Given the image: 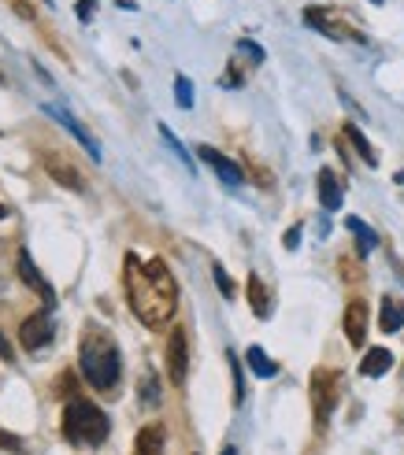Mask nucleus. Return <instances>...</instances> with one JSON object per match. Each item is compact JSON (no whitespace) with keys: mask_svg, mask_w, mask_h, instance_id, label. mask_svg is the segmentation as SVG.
<instances>
[{"mask_svg":"<svg viewBox=\"0 0 404 455\" xmlns=\"http://www.w3.org/2000/svg\"><path fill=\"white\" fill-rule=\"evenodd\" d=\"M123 285H126V300L130 311L141 318L145 326L160 330L174 318L178 307V282L171 275V267L164 259H149L141 263L133 252L123 259Z\"/></svg>","mask_w":404,"mask_h":455,"instance_id":"1","label":"nucleus"},{"mask_svg":"<svg viewBox=\"0 0 404 455\" xmlns=\"http://www.w3.org/2000/svg\"><path fill=\"white\" fill-rule=\"evenodd\" d=\"M78 371L82 378L101 393H111L119 385L123 374V359H119V345L111 340V333L97 323H89L82 333V348H78Z\"/></svg>","mask_w":404,"mask_h":455,"instance_id":"2","label":"nucleus"},{"mask_svg":"<svg viewBox=\"0 0 404 455\" xmlns=\"http://www.w3.org/2000/svg\"><path fill=\"white\" fill-rule=\"evenodd\" d=\"M111 434V422L108 415L93 400H82V396H71L63 407V437L78 444V448H89V444H104Z\"/></svg>","mask_w":404,"mask_h":455,"instance_id":"3","label":"nucleus"},{"mask_svg":"<svg viewBox=\"0 0 404 455\" xmlns=\"http://www.w3.org/2000/svg\"><path fill=\"white\" fill-rule=\"evenodd\" d=\"M338 374L334 371H316L311 374V385H308V393H311V411H316V422L323 426L330 419V411L338 407Z\"/></svg>","mask_w":404,"mask_h":455,"instance_id":"4","label":"nucleus"},{"mask_svg":"<svg viewBox=\"0 0 404 455\" xmlns=\"http://www.w3.org/2000/svg\"><path fill=\"white\" fill-rule=\"evenodd\" d=\"M53 337H56V326H53V315H49V307H44V311H34V315L27 318V323L19 326V340H22V348H27V352L44 348Z\"/></svg>","mask_w":404,"mask_h":455,"instance_id":"5","label":"nucleus"},{"mask_svg":"<svg viewBox=\"0 0 404 455\" xmlns=\"http://www.w3.org/2000/svg\"><path fill=\"white\" fill-rule=\"evenodd\" d=\"M186 371H190V352H186V330L174 326L171 337H167V374L174 385L186 381Z\"/></svg>","mask_w":404,"mask_h":455,"instance_id":"6","label":"nucleus"},{"mask_svg":"<svg viewBox=\"0 0 404 455\" xmlns=\"http://www.w3.org/2000/svg\"><path fill=\"white\" fill-rule=\"evenodd\" d=\"M19 278L27 282V285L37 292V297L44 300V307H53V304H56V289H53L49 282H44V275L34 267V256L27 252V248H19Z\"/></svg>","mask_w":404,"mask_h":455,"instance_id":"7","label":"nucleus"},{"mask_svg":"<svg viewBox=\"0 0 404 455\" xmlns=\"http://www.w3.org/2000/svg\"><path fill=\"white\" fill-rule=\"evenodd\" d=\"M200 152V159H205V164L222 178V181H227V186H241V181H245V171L234 164V159L230 156H222L219 148H208V145H200L197 148Z\"/></svg>","mask_w":404,"mask_h":455,"instance_id":"8","label":"nucleus"},{"mask_svg":"<svg viewBox=\"0 0 404 455\" xmlns=\"http://www.w3.org/2000/svg\"><path fill=\"white\" fill-rule=\"evenodd\" d=\"M345 337H349L352 348H360L368 340V304L364 300H352L345 307Z\"/></svg>","mask_w":404,"mask_h":455,"instance_id":"9","label":"nucleus"},{"mask_svg":"<svg viewBox=\"0 0 404 455\" xmlns=\"http://www.w3.org/2000/svg\"><path fill=\"white\" fill-rule=\"evenodd\" d=\"M44 171H49L53 174V181H56V186H67V189H75V193H82L85 189V181H82V174L71 167V164H67V159H60V156H44Z\"/></svg>","mask_w":404,"mask_h":455,"instance_id":"10","label":"nucleus"},{"mask_svg":"<svg viewBox=\"0 0 404 455\" xmlns=\"http://www.w3.org/2000/svg\"><path fill=\"white\" fill-rule=\"evenodd\" d=\"M44 111H49V116H53L60 126H67V130H71V133H75V141H78V145H82L89 156H93V159H101V145L93 141V133H89V130H85V126H82L75 116H67V111H60V108H44Z\"/></svg>","mask_w":404,"mask_h":455,"instance_id":"11","label":"nucleus"},{"mask_svg":"<svg viewBox=\"0 0 404 455\" xmlns=\"http://www.w3.org/2000/svg\"><path fill=\"white\" fill-rule=\"evenodd\" d=\"M390 367H393V352H390V348H371V352L360 359V374H364V378H383Z\"/></svg>","mask_w":404,"mask_h":455,"instance_id":"12","label":"nucleus"},{"mask_svg":"<svg viewBox=\"0 0 404 455\" xmlns=\"http://www.w3.org/2000/svg\"><path fill=\"white\" fill-rule=\"evenodd\" d=\"M319 204L327 212L342 208V186H338V178H334V171H319Z\"/></svg>","mask_w":404,"mask_h":455,"instance_id":"13","label":"nucleus"},{"mask_svg":"<svg viewBox=\"0 0 404 455\" xmlns=\"http://www.w3.org/2000/svg\"><path fill=\"white\" fill-rule=\"evenodd\" d=\"M400 326H404V300L386 297L383 300V315H378V330H383V333H397Z\"/></svg>","mask_w":404,"mask_h":455,"instance_id":"14","label":"nucleus"},{"mask_svg":"<svg viewBox=\"0 0 404 455\" xmlns=\"http://www.w3.org/2000/svg\"><path fill=\"white\" fill-rule=\"evenodd\" d=\"M345 226L356 234V248H360V256H368V252H375V248H378V237H375V230H371V226H368L364 219L349 215V219H345Z\"/></svg>","mask_w":404,"mask_h":455,"instance_id":"15","label":"nucleus"},{"mask_svg":"<svg viewBox=\"0 0 404 455\" xmlns=\"http://www.w3.org/2000/svg\"><path fill=\"white\" fill-rule=\"evenodd\" d=\"M304 22H308V27H316L319 34H327V37H352V34H345L323 8H308V12H304Z\"/></svg>","mask_w":404,"mask_h":455,"instance_id":"16","label":"nucleus"},{"mask_svg":"<svg viewBox=\"0 0 404 455\" xmlns=\"http://www.w3.org/2000/svg\"><path fill=\"white\" fill-rule=\"evenodd\" d=\"M138 455H164V426H145L138 434Z\"/></svg>","mask_w":404,"mask_h":455,"instance_id":"17","label":"nucleus"},{"mask_svg":"<svg viewBox=\"0 0 404 455\" xmlns=\"http://www.w3.org/2000/svg\"><path fill=\"white\" fill-rule=\"evenodd\" d=\"M245 359H249V367H253L256 378H275V374H279V363L267 359V352H263L260 345H253L249 352H245Z\"/></svg>","mask_w":404,"mask_h":455,"instance_id":"18","label":"nucleus"},{"mask_svg":"<svg viewBox=\"0 0 404 455\" xmlns=\"http://www.w3.org/2000/svg\"><path fill=\"white\" fill-rule=\"evenodd\" d=\"M249 304H253L256 318H267V315H271V300H267V289H263V282H260L256 275H249Z\"/></svg>","mask_w":404,"mask_h":455,"instance_id":"19","label":"nucleus"},{"mask_svg":"<svg viewBox=\"0 0 404 455\" xmlns=\"http://www.w3.org/2000/svg\"><path fill=\"white\" fill-rule=\"evenodd\" d=\"M345 138L352 141V148H356V152H360V159H364V164H368V167H375V164H378V156H375L371 141H368V138H364V133H360V126H352V123H349V126H345Z\"/></svg>","mask_w":404,"mask_h":455,"instance_id":"20","label":"nucleus"},{"mask_svg":"<svg viewBox=\"0 0 404 455\" xmlns=\"http://www.w3.org/2000/svg\"><path fill=\"white\" fill-rule=\"evenodd\" d=\"M174 104H178V108H186V111L193 108V82H190L186 75H178V78H174Z\"/></svg>","mask_w":404,"mask_h":455,"instance_id":"21","label":"nucleus"},{"mask_svg":"<svg viewBox=\"0 0 404 455\" xmlns=\"http://www.w3.org/2000/svg\"><path fill=\"white\" fill-rule=\"evenodd\" d=\"M141 400H145V407L160 403V385H156V374H152V371L141 374Z\"/></svg>","mask_w":404,"mask_h":455,"instance_id":"22","label":"nucleus"},{"mask_svg":"<svg viewBox=\"0 0 404 455\" xmlns=\"http://www.w3.org/2000/svg\"><path fill=\"white\" fill-rule=\"evenodd\" d=\"M160 138H164V141H167V145H171V152H174V156H178V159H182V164H186V171H190V174H193V159H190V152H186V148H182V141H178V138H174V133H171V130H167V126H160Z\"/></svg>","mask_w":404,"mask_h":455,"instance_id":"23","label":"nucleus"},{"mask_svg":"<svg viewBox=\"0 0 404 455\" xmlns=\"http://www.w3.org/2000/svg\"><path fill=\"white\" fill-rule=\"evenodd\" d=\"M212 278H215V285H219V292H222V297H227V300H234V282H230V275H227V270H222L219 263L212 267Z\"/></svg>","mask_w":404,"mask_h":455,"instance_id":"24","label":"nucleus"},{"mask_svg":"<svg viewBox=\"0 0 404 455\" xmlns=\"http://www.w3.org/2000/svg\"><path fill=\"white\" fill-rule=\"evenodd\" d=\"M230 371H234V403H241L245 400V374H241V363L234 352H230Z\"/></svg>","mask_w":404,"mask_h":455,"instance_id":"25","label":"nucleus"},{"mask_svg":"<svg viewBox=\"0 0 404 455\" xmlns=\"http://www.w3.org/2000/svg\"><path fill=\"white\" fill-rule=\"evenodd\" d=\"M238 52H241V56H249L253 63H263V60H267L263 49H260L256 41H249V37H241V41H238Z\"/></svg>","mask_w":404,"mask_h":455,"instance_id":"26","label":"nucleus"},{"mask_svg":"<svg viewBox=\"0 0 404 455\" xmlns=\"http://www.w3.org/2000/svg\"><path fill=\"white\" fill-rule=\"evenodd\" d=\"M93 12H97V0H78V4H75V15H78L82 22L93 19Z\"/></svg>","mask_w":404,"mask_h":455,"instance_id":"27","label":"nucleus"},{"mask_svg":"<svg viewBox=\"0 0 404 455\" xmlns=\"http://www.w3.org/2000/svg\"><path fill=\"white\" fill-rule=\"evenodd\" d=\"M56 393H60V396H71V393H75V374H60Z\"/></svg>","mask_w":404,"mask_h":455,"instance_id":"28","label":"nucleus"},{"mask_svg":"<svg viewBox=\"0 0 404 455\" xmlns=\"http://www.w3.org/2000/svg\"><path fill=\"white\" fill-rule=\"evenodd\" d=\"M286 248H289V252H294V248L301 244V226H289V230H286V241H282Z\"/></svg>","mask_w":404,"mask_h":455,"instance_id":"29","label":"nucleus"},{"mask_svg":"<svg viewBox=\"0 0 404 455\" xmlns=\"http://www.w3.org/2000/svg\"><path fill=\"white\" fill-rule=\"evenodd\" d=\"M0 359L4 363H15V352H12V345H8V337L0 333Z\"/></svg>","mask_w":404,"mask_h":455,"instance_id":"30","label":"nucleus"},{"mask_svg":"<svg viewBox=\"0 0 404 455\" xmlns=\"http://www.w3.org/2000/svg\"><path fill=\"white\" fill-rule=\"evenodd\" d=\"M0 448H8V451H22L19 437H12V434H0Z\"/></svg>","mask_w":404,"mask_h":455,"instance_id":"31","label":"nucleus"},{"mask_svg":"<svg viewBox=\"0 0 404 455\" xmlns=\"http://www.w3.org/2000/svg\"><path fill=\"white\" fill-rule=\"evenodd\" d=\"M219 455H238V448H234V444H227V448H222Z\"/></svg>","mask_w":404,"mask_h":455,"instance_id":"32","label":"nucleus"},{"mask_svg":"<svg viewBox=\"0 0 404 455\" xmlns=\"http://www.w3.org/2000/svg\"><path fill=\"white\" fill-rule=\"evenodd\" d=\"M8 215H12V212H8V208H4V204H0V219H8Z\"/></svg>","mask_w":404,"mask_h":455,"instance_id":"33","label":"nucleus"},{"mask_svg":"<svg viewBox=\"0 0 404 455\" xmlns=\"http://www.w3.org/2000/svg\"><path fill=\"white\" fill-rule=\"evenodd\" d=\"M371 4H386V0H371Z\"/></svg>","mask_w":404,"mask_h":455,"instance_id":"34","label":"nucleus"},{"mask_svg":"<svg viewBox=\"0 0 404 455\" xmlns=\"http://www.w3.org/2000/svg\"><path fill=\"white\" fill-rule=\"evenodd\" d=\"M0 82H4V75H0Z\"/></svg>","mask_w":404,"mask_h":455,"instance_id":"35","label":"nucleus"}]
</instances>
